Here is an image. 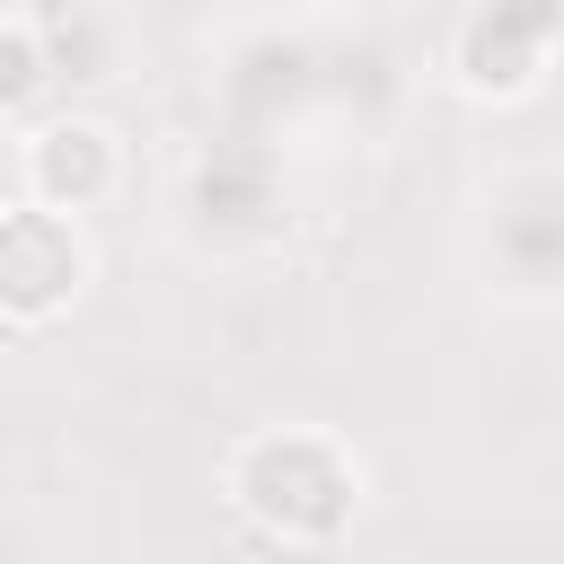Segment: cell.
I'll use <instances>...</instances> for the list:
<instances>
[{"mask_svg": "<svg viewBox=\"0 0 564 564\" xmlns=\"http://www.w3.org/2000/svg\"><path fill=\"white\" fill-rule=\"evenodd\" d=\"M79 273H88V247L70 238V212L18 194V212L0 229V300H9V326H44L62 300H79Z\"/></svg>", "mask_w": 564, "mask_h": 564, "instance_id": "cell-2", "label": "cell"}, {"mask_svg": "<svg viewBox=\"0 0 564 564\" xmlns=\"http://www.w3.org/2000/svg\"><path fill=\"white\" fill-rule=\"evenodd\" d=\"M115 185V141L97 123H44L18 141V194L53 203V212H88Z\"/></svg>", "mask_w": 564, "mask_h": 564, "instance_id": "cell-3", "label": "cell"}, {"mask_svg": "<svg viewBox=\"0 0 564 564\" xmlns=\"http://www.w3.org/2000/svg\"><path fill=\"white\" fill-rule=\"evenodd\" d=\"M229 502L273 546H326L361 502V467L326 432H256L229 467Z\"/></svg>", "mask_w": 564, "mask_h": 564, "instance_id": "cell-1", "label": "cell"}]
</instances>
